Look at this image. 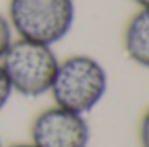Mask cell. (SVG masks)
Instances as JSON below:
<instances>
[{
  "label": "cell",
  "mask_w": 149,
  "mask_h": 147,
  "mask_svg": "<svg viewBox=\"0 0 149 147\" xmlns=\"http://www.w3.org/2000/svg\"><path fill=\"white\" fill-rule=\"evenodd\" d=\"M108 92V71L88 54H74L59 61L50 95L54 104L80 114H88Z\"/></svg>",
  "instance_id": "1"
},
{
  "label": "cell",
  "mask_w": 149,
  "mask_h": 147,
  "mask_svg": "<svg viewBox=\"0 0 149 147\" xmlns=\"http://www.w3.org/2000/svg\"><path fill=\"white\" fill-rule=\"evenodd\" d=\"M7 17L17 38L54 47L73 30L76 7L74 0H10Z\"/></svg>",
  "instance_id": "2"
},
{
  "label": "cell",
  "mask_w": 149,
  "mask_h": 147,
  "mask_svg": "<svg viewBox=\"0 0 149 147\" xmlns=\"http://www.w3.org/2000/svg\"><path fill=\"white\" fill-rule=\"evenodd\" d=\"M59 61L52 45L14 38L0 59V64L16 94L23 97H40L50 92Z\"/></svg>",
  "instance_id": "3"
},
{
  "label": "cell",
  "mask_w": 149,
  "mask_h": 147,
  "mask_svg": "<svg viewBox=\"0 0 149 147\" xmlns=\"http://www.w3.org/2000/svg\"><path fill=\"white\" fill-rule=\"evenodd\" d=\"M90 125L85 114L52 106L31 123V144L37 147H88Z\"/></svg>",
  "instance_id": "4"
},
{
  "label": "cell",
  "mask_w": 149,
  "mask_h": 147,
  "mask_svg": "<svg viewBox=\"0 0 149 147\" xmlns=\"http://www.w3.org/2000/svg\"><path fill=\"white\" fill-rule=\"evenodd\" d=\"M123 49L132 62L149 69V9H139L128 19Z\"/></svg>",
  "instance_id": "5"
},
{
  "label": "cell",
  "mask_w": 149,
  "mask_h": 147,
  "mask_svg": "<svg viewBox=\"0 0 149 147\" xmlns=\"http://www.w3.org/2000/svg\"><path fill=\"white\" fill-rule=\"evenodd\" d=\"M12 42H14V30L9 23V17L0 12V59L3 57Z\"/></svg>",
  "instance_id": "6"
},
{
  "label": "cell",
  "mask_w": 149,
  "mask_h": 147,
  "mask_svg": "<svg viewBox=\"0 0 149 147\" xmlns=\"http://www.w3.org/2000/svg\"><path fill=\"white\" fill-rule=\"evenodd\" d=\"M12 94H14V90L10 87V81H9L5 71H3V66L0 64V111L9 104Z\"/></svg>",
  "instance_id": "7"
},
{
  "label": "cell",
  "mask_w": 149,
  "mask_h": 147,
  "mask_svg": "<svg viewBox=\"0 0 149 147\" xmlns=\"http://www.w3.org/2000/svg\"><path fill=\"white\" fill-rule=\"evenodd\" d=\"M139 142L141 147H149V109L144 112L139 126Z\"/></svg>",
  "instance_id": "8"
},
{
  "label": "cell",
  "mask_w": 149,
  "mask_h": 147,
  "mask_svg": "<svg viewBox=\"0 0 149 147\" xmlns=\"http://www.w3.org/2000/svg\"><path fill=\"white\" fill-rule=\"evenodd\" d=\"M3 147H37V146L31 144V142H16V144H9V146H3Z\"/></svg>",
  "instance_id": "9"
},
{
  "label": "cell",
  "mask_w": 149,
  "mask_h": 147,
  "mask_svg": "<svg viewBox=\"0 0 149 147\" xmlns=\"http://www.w3.org/2000/svg\"><path fill=\"white\" fill-rule=\"evenodd\" d=\"M137 5H139V9H149V0H134Z\"/></svg>",
  "instance_id": "10"
},
{
  "label": "cell",
  "mask_w": 149,
  "mask_h": 147,
  "mask_svg": "<svg viewBox=\"0 0 149 147\" xmlns=\"http://www.w3.org/2000/svg\"><path fill=\"white\" fill-rule=\"evenodd\" d=\"M0 147H3V144H2V139H0Z\"/></svg>",
  "instance_id": "11"
}]
</instances>
